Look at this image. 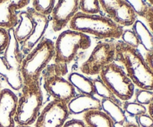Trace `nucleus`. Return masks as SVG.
I'll list each match as a JSON object with an SVG mask.
<instances>
[{
	"instance_id": "f704fd0d",
	"label": "nucleus",
	"mask_w": 153,
	"mask_h": 127,
	"mask_svg": "<svg viewBox=\"0 0 153 127\" xmlns=\"http://www.w3.org/2000/svg\"><path fill=\"white\" fill-rule=\"evenodd\" d=\"M148 112H149V116H150L153 120V102L148 105Z\"/></svg>"
},
{
	"instance_id": "0eeeda50",
	"label": "nucleus",
	"mask_w": 153,
	"mask_h": 127,
	"mask_svg": "<svg viewBox=\"0 0 153 127\" xmlns=\"http://www.w3.org/2000/svg\"><path fill=\"white\" fill-rule=\"evenodd\" d=\"M43 88L53 100L67 105L76 97V90L68 80L59 76L54 64H50L43 70Z\"/></svg>"
},
{
	"instance_id": "1a4fd4ad",
	"label": "nucleus",
	"mask_w": 153,
	"mask_h": 127,
	"mask_svg": "<svg viewBox=\"0 0 153 127\" xmlns=\"http://www.w3.org/2000/svg\"><path fill=\"white\" fill-rule=\"evenodd\" d=\"M99 2L108 17L123 28L133 25L137 20V16L126 0H101Z\"/></svg>"
},
{
	"instance_id": "a878e982",
	"label": "nucleus",
	"mask_w": 153,
	"mask_h": 127,
	"mask_svg": "<svg viewBox=\"0 0 153 127\" xmlns=\"http://www.w3.org/2000/svg\"><path fill=\"white\" fill-rule=\"evenodd\" d=\"M123 105L124 111L132 117H137L139 115L144 114L147 112V109L145 105H140L135 102H128L125 101L123 104Z\"/></svg>"
},
{
	"instance_id": "72a5a7b5",
	"label": "nucleus",
	"mask_w": 153,
	"mask_h": 127,
	"mask_svg": "<svg viewBox=\"0 0 153 127\" xmlns=\"http://www.w3.org/2000/svg\"><path fill=\"white\" fill-rule=\"evenodd\" d=\"M145 60L149 64V67L153 70V52H146V56H145Z\"/></svg>"
},
{
	"instance_id": "39448f33",
	"label": "nucleus",
	"mask_w": 153,
	"mask_h": 127,
	"mask_svg": "<svg viewBox=\"0 0 153 127\" xmlns=\"http://www.w3.org/2000/svg\"><path fill=\"white\" fill-rule=\"evenodd\" d=\"M43 105V93L40 82L23 85L22 93L18 98L17 108L14 116L15 123L31 126L40 113Z\"/></svg>"
},
{
	"instance_id": "9d476101",
	"label": "nucleus",
	"mask_w": 153,
	"mask_h": 127,
	"mask_svg": "<svg viewBox=\"0 0 153 127\" xmlns=\"http://www.w3.org/2000/svg\"><path fill=\"white\" fill-rule=\"evenodd\" d=\"M69 115L67 105L52 100L41 111L34 127H63Z\"/></svg>"
},
{
	"instance_id": "6ab92c4d",
	"label": "nucleus",
	"mask_w": 153,
	"mask_h": 127,
	"mask_svg": "<svg viewBox=\"0 0 153 127\" xmlns=\"http://www.w3.org/2000/svg\"><path fill=\"white\" fill-rule=\"evenodd\" d=\"M101 104L103 112L111 119L114 125H124L126 117L124 110L120 107V105L108 100H102Z\"/></svg>"
},
{
	"instance_id": "5701e85b",
	"label": "nucleus",
	"mask_w": 153,
	"mask_h": 127,
	"mask_svg": "<svg viewBox=\"0 0 153 127\" xmlns=\"http://www.w3.org/2000/svg\"><path fill=\"white\" fill-rule=\"evenodd\" d=\"M93 84H94V89H95V94L102 97V100H108L120 105L119 100L115 97L114 94L111 91V90L106 86L105 84L102 82L100 77L93 80Z\"/></svg>"
},
{
	"instance_id": "c85d7f7f",
	"label": "nucleus",
	"mask_w": 153,
	"mask_h": 127,
	"mask_svg": "<svg viewBox=\"0 0 153 127\" xmlns=\"http://www.w3.org/2000/svg\"><path fill=\"white\" fill-rule=\"evenodd\" d=\"M121 38L123 39V42L124 43H126L131 48L137 49L138 46H140L138 39L132 30H124L122 36H121Z\"/></svg>"
},
{
	"instance_id": "ddd939ff",
	"label": "nucleus",
	"mask_w": 153,
	"mask_h": 127,
	"mask_svg": "<svg viewBox=\"0 0 153 127\" xmlns=\"http://www.w3.org/2000/svg\"><path fill=\"white\" fill-rule=\"evenodd\" d=\"M18 97L10 89L0 92V127H14Z\"/></svg>"
},
{
	"instance_id": "a211bd4d",
	"label": "nucleus",
	"mask_w": 153,
	"mask_h": 127,
	"mask_svg": "<svg viewBox=\"0 0 153 127\" xmlns=\"http://www.w3.org/2000/svg\"><path fill=\"white\" fill-rule=\"evenodd\" d=\"M83 118L87 127H115L111 119L100 110L86 112Z\"/></svg>"
},
{
	"instance_id": "bb28decb",
	"label": "nucleus",
	"mask_w": 153,
	"mask_h": 127,
	"mask_svg": "<svg viewBox=\"0 0 153 127\" xmlns=\"http://www.w3.org/2000/svg\"><path fill=\"white\" fill-rule=\"evenodd\" d=\"M129 4L131 8L134 11L137 16H141L144 18L147 13L148 9H149V4L147 1H143V0H128L126 1Z\"/></svg>"
},
{
	"instance_id": "f257e3e1",
	"label": "nucleus",
	"mask_w": 153,
	"mask_h": 127,
	"mask_svg": "<svg viewBox=\"0 0 153 127\" xmlns=\"http://www.w3.org/2000/svg\"><path fill=\"white\" fill-rule=\"evenodd\" d=\"M115 61L120 63L134 86L140 89L153 91V70L138 49L130 47L123 41L115 43Z\"/></svg>"
},
{
	"instance_id": "b1692460",
	"label": "nucleus",
	"mask_w": 153,
	"mask_h": 127,
	"mask_svg": "<svg viewBox=\"0 0 153 127\" xmlns=\"http://www.w3.org/2000/svg\"><path fill=\"white\" fill-rule=\"evenodd\" d=\"M55 1L54 0H34L32 1V8L37 13L44 16H49L52 13Z\"/></svg>"
},
{
	"instance_id": "2f4dec72",
	"label": "nucleus",
	"mask_w": 153,
	"mask_h": 127,
	"mask_svg": "<svg viewBox=\"0 0 153 127\" xmlns=\"http://www.w3.org/2000/svg\"><path fill=\"white\" fill-rule=\"evenodd\" d=\"M63 127H87L83 120L78 119H71L67 120Z\"/></svg>"
},
{
	"instance_id": "cd10ccee",
	"label": "nucleus",
	"mask_w": 153,
	"mask_h": 127,
	"mask_svg": "<svg viewBox=\"0 0 153 127\" xmlns=\"http://www.w3.org/2000/svg\"><path fill=\"white\" fill-rule=\"evenodd\" d=\"M135 102L143 105H149L153 102V91H147L137 88L134 90Z\"/></svg>"
},
{
	"instance_id": "473e14b6",
	"label": "nucleus",
	"mask_w": 153,
	"mask_h": 127,
	"mask_svg": "<svg viewBox=\"0 0 153 127\" xmlns=\"http://www.w3.org/2000/svg\"><path fill=\"white\" fill-rule=\"evenodd\" d=\"M145 19L147 22L148 25H149V28L151 30V32L153 34V6L151 5L150 4H149V9H148V11L146 15V17H145Z\"/></svg>"
},
{
	"instance_id": "7ed1b4c3",
	"label": "nucleus",
	"mask_w": 153,
	"mask_h": 127,
	"mask_svg": "<svg viewBox=\"0 0 153 127\" xmlns=\"http://www.w3.org/2000/svg\"><path fill=\"white\" fill-rule=\"evenodd\" d=\"M70 28L73 31L89 34L98 38L119 39L124 29L108 16L88 15L78 12L70 22Z\"/></svg>"
},
{
	"instance_id": "aec40b11",
	"label": "nucleus",
	"mask_w": 153,
	"mask_h": 127,
	"mask_svg": "<svg viewBox=\"0 0 153 127\" xmlns=\"http://www.w3.org/2000/svg\"><path fill=\"white\" fill-rule=\"evenodd\" d=\"M132 31L145 50L147 52H153V34L145 24L137 19L132 25Z\"/></svg>"
},
{
	"instance_id": "e433bc0d",
	"label": "nucleus",
	"mask_w": 153,
	"mask_h": 127,
	"mask_svg": "<svg viewBox=\"0 0 153 127\" xmlns=\"http://www.w3.org/2000/svg\"><path fill=\"white\" fill-rule=\"evenodd\" d=\"M14 127H31V126H27V125H19V124H16L15 125Z\"/></svg>"
},
{
	"instance_id": "412c9836",
	"label": "nucleus",
	"mask_w": 153,
	"mask_h": 127,
	"mask_svg": "<svg viewBox=\"0 0 153 127\" xmlns=\"http://www.w3.org/2000/svg\"><path fill=\"white\" fill-rule=\"evenodd\" d=\"M68 81L75 89H77L82 94L94 96V89L93 81L84 75L79 73H72L68 76Z\"/></svg>"
},
{
	"instance_id": "f3484780",
	"label": "nucleus",
	"mask_w": 153,
	"mask_h": 127,
	"mask_svg": "<svg viewBox=\"0 0 153 127\" xmlns=\"http://www.w3.org/2000/svg\"><path fill=\"white\" fill-rule=\"evenodd\" d=\"M18 17L19 22L16 26L13 28V34L15 38L20 44L31 34L34 27V22L27 10L20 12Z\"/></svg>"
},
{
	"instance_id": "7c9ffc66",
	"label": "nucleus",
	"mask_w": 153,
	"mask_h": 127,
	"mask_svg": "<svg viewBox=\"0 0 153 127\" xmlns=\"http://www.w3.org/2000/svg\"><path fill=\"white\" fill-rule=\"evenodd\" d=\"M136 120L139 127H153V120L149 114H144L136 117Z\"/></svg>"
},
{
	"instance_id": "f03ea898",
	"label": "nucleus",
	"mask_w": 153,
	"mask_h": 127,
	"mask_svg": "<svg viewBox=\"0 0 153 127\" xmlns=\"http://www.w3.org/2000/svg\"><path fill=\"white\" fill-rule=\"evenodd\" d=\"M91 46L88 34L68 29L59 34L55 43L54 66L59 76L68 72V65L73 61L79 50H86Z\"/></svg>"
},
{
	"instance_id": "2eb2a0df",
	"label": "nucleus",
	"mask_w": 153,
	"mask_h": 127,
	"mask_svg": "<svg viewBox=\"0 0 153 127\" xmlns=\"http://www.w3.org/2000/svg\"><path fill=\"white\" fill-rule=\"evenodd\" d=\"M8 33L10 35V41L8 46L4 50V56L2 58L9 70L20 73L21 64L23 60V54L20 50L19 43L14 37L13 28L8 29Z\"/></svg>"
},
{
	"instance_id": "423d86ee",
	"label": "nucleus",
	"mask_w": 153,
	"mask_h": 127,
	"mask_svg": "<svg viewBox=\"0 0 153 127\" xmlns=\"http://www.w3.org/2000/svg\"><path fill=\"white\" fill-rule=\"evenodd\" d=\"M100 79L118 100L128 101L134 94L135 86L124 70L115 62L105 67Z\"/></svg>"
},
{
	"instance_id": "4c0bfd02",
	"label": "nucleus",
	"mask_w": 153,
	"mask_h": 127,
	"mask_svg": "<svg viewBox=\"0 0 153 127\" xmlns=\"http://www.w3.org/2000/svg\"><path fill=\"white\" fill-rule=\"evenodd\" d=\"M147 1L149 4H150L151 5L153 6V0H149V1Z\"/></svg>"
},
{
	"instance_id": "20e7f679",
	"label": "nucleus",
	"mask_w": 153,
	"mask_h": 127,
	"mask_svg": "<svg viewBox=\"0 0 153 127\" xmlns=\"http://www.w3.org/2000/svg\"><path fill=\"white\" fill-rule=\"evenodd\" d=\"M55 55V43L50 39L43 38L23 58L20 67L23 85L40 82V75Z\"/></svg>"
},
{
	"instance_id": "4468645a",
	"label": "nucleus",
	"mask_w": 153,
	"mask_h": 127,
	"mask_svg": "<svg viewBox=\"0 0 153 127\" xmlns=\"http://www.w3.org/2000/svg\"><path fill=\"white\" fill-rule=\"evenodd\" d=\"M29 2V0H0V28H14L19 22L16 11Z\"/></svg>"
},
{
	"instance_id": "6e6552de",
	"label": "nucleus",
	"mask_w": 153,
	"mask_h": 127,
	"mask_svg": "<svg viewBox=\"0 0 153 127\" xmlns=\"http://www.w3.org/2000/svg\"><path fill=\"white\" fill-rule=\"evenodd\" d=\"M115 43L102 42L95 46L89 58L82 64L80 70L88 76L100 75L102 70L115 61Z\"/></svg>"
},
{
	"instance_id": "393cba45",
	"label": "nucleus",
	"mask_w": 153,
	"mask_h": 127,
	"mask_svg": "<svg viewBox=\"0 0 153 127\" xmlns=\"http://www.w3.org/2000/svg\"><path fill=\"white\" fill-rule=\"evenodd\" d=\"M79 9L85 14L97 15L100 12V4L97 0H82L79 1Z\"/></svg>"
},
{
	"instance_id": "dca6fc26",
	"label": "nucleus",
	"mask_w": 153,
	"mask_h": 127,
	"mask_svg": "<svg viewBox=\"0 0 153 127\" xmlns=\"http://www.w3.org/2000/svg\"><path fill=\"white\" fill-rule=\"evenodd\" d=\"M69 113L72 114H80L91 111L102 110L101 100L91 95L81 94L75 97L67 104Z\"/></svg>"
},
{
	"instance_id": "c9c22d12",
	"label": "nucleus",
	"mask_w": 153,
	"mask_h": 127,
	"mask_svg": "<svg viewBox=\"0 0 153 127\" xmlns=\"http://www.w3.org/2000/svg\"><path fill=\"white\" fill-rule=\"evenodd\" d=\"M123 127H139L136 124L132 123H125L123 125Z\"/></svg>"
},
{
	"instance_id": "f8f14e48",
	"label": "nucleus",
	"mask_w": 153,
	"mask_h": 127,
	"mask_svg": "<svg viewBox=\"0 0 153 127\" xmlns=\"http://www.w3.org/2000/svg\"><path fill=\"white\" fill-rule=\"evenodd\" d=\"M79 3L78 0H60L57 1L51 13L54 31H61L70 22L79 10Z\"/></svg>"
},
{
	"instance_id": "9b49d317",
	"label": "nucleus",
	"mask_w": 153,
	"mask_h": 127,
	"mask_svg": "<svg viewBox=\"0 0 153 127\" xmlns=\"http://www.w3.org/2000/svg\"><path fill=\"white\" fill-rule=\"evenodd\" d=\"M27 12L34 22V27L31 34L19 44L20 50L24 55H28L43 39L49 23V16L37 13L32 7L27 9Z\"/></svg>"
},
{
	"instance_id": "58836bf2",
	"label": "nucleus",
	"mask_w": 153,
	"mask_h": 127,
	"mask_svg": "<svg viewBox=\"0 0 153 127\" xmlns=\"http://www.w3.org/2000/svg\"><path fill=\"white\" fill-rule=\"evenodd\" d=\"M1 84H0V92H1Z\"/></svg>"
},
{
	"instance_id": "c756f323",
	"label": "nucleus",
	"mask_w": 153,
	"mask_h": 127,
	"mask_svg": "<svg viewBox=\"0 0 153 127\" xmlns=\"http://www.w3.org/2000/svg\"><path fill=\"white\" fill-rule=\"evenodd\" d=\"M10 41L8 30L0 28V53L4 52Z\"/></svg>"
},
{
	"instance_id": "4be33fe9",
	"label": "nucleus",
	"mask_w": 153,
	"mask_h": 127,
	"mask_svg": "<svg viewBox=\"0 0 153 127\" xmlns=\"http://www.w3.org/2000/svg\"><path fill=\"white\" fill-rule=\"evenodd\" d=\"M0 75L4 78L9 86L14 91H19L23 86L20 73L10 71L7 69L4 59L0 56Z\"/></svg>"
}]
</instances>
